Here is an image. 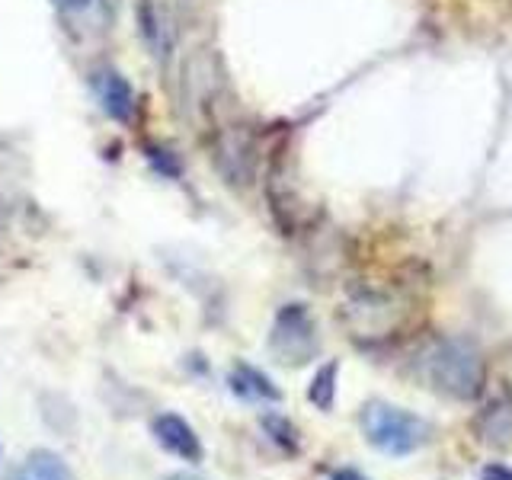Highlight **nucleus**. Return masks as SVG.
<instances>
[{
	"instance_id": "nucleus-4",
	"label": "nucleus",
	"mask_w": 512,
	"mask_h": 480,
	"mask_svg": "<svg viewBox=\"0 0 512 480\" xmlns=\"http://www.w3.org/2000/svg\"><path fill=\"white\" fill-rule=\"evenodd\" d=\"M151 432H154V439L160 442V448H167L170 455L183 458L189 464H199L202 455H205V448H202V442L196 436V429H192L183 420V416H176V413H160V416H154Z\"/></svg>"
},
{
	"instance_id": "nucleus-15",
	"label": "nucleus",
	"mask_w": 512,
	"mask_h": 480,
	"mask_svg": "<svg viewBox=\"0 0 512 480\" xmlns=\"http://www.w3.org/2000/svg\"><path fill=\"white\" fill-rule=\"evenodd\" d=\"M164 480H202V477H192V474H186V471H176V474H170V477H164Z\"/></svg>"
},
{
	"instance_id": "nucleus-7",
	"label": "nucleus",
	"mask_w": 512,
	"mask_h": 480,
	"mask_svg": "<svg viewBox=\"0 0 512 480\" xmlns=\"http://www.w3.org/2000/svg\"><path fill=\"white\" fill-rule=\"evenodd\" d=\"M10 480H74V474L61 455L48 452V448H36V452L26 455V461L13 471Z\"/></svg>"
},
{
	"instance_id": "nucleus-3",
	"label": "nucleus",
	"mask_w": 512,
	"mask_h": 480,
	"mask_svg": "<svg viewBox=\"0 0 512 480\" xmlns=\"http://www.w3.org/2000/svg\"><path fill=\"white\" fill-rule=\"evenodd\" d=\"M269 346L285 365H301L314 356L317 333H314V320L304 304H285L279 311L276 324H272Z\"/></svg>"
},
{
	"instance_id": "nucleus-6",
	"label": "nucleus",
	"mask_w": 512,
	"mask_h": 480,
	"mask_svg": "<svg viewBox=\"0 0 512 480\" xmlns=\"http://www.w3.org/2000/svg\"><path fill=\"white\" fill-rule=\"evenodd\" d=\"M228 384H231V391L237 397H244V400H266V404H272V400H282V391L272 384L260 368H253V365H234L231 368V375H228Z\"/></svg>"
},
{
	"instance_id": "nucleus-13",
	"label": "nucleus",
	"mask_w": 512,
	"mask_h": 480,
	"mask_svg": "<svg viewBox=\"0 0 512 480\" xmlns=\"http://www.w3.org/2000/svg\"><path fill=\"white\" fill-rule=\"evenodd\" d=\"M55 7H61V10H84L90 0H52Z\"/></svg>"
},
{
	"instance_id": "nucleus-12",
	"label": "nucleus",
	"mask_w": 512,
	"mask_h": 480,
	"mask_svg": "<svg viewBox=\"0 0 512 480\" xmlns=\"http://www.w3.org/2000/svg\"><path fill=\"white\" fill-rule=\"evenodd\" d=\"M151 160H154V167H157L160 173H167V176H176V173H180V167H176L173 160L167 157V151H151Z\"/></svg>"
},
{
	"instance_id": "nucleus-10",
	"label": "nucleus",
	"mask_w": 512,
	"mask_h": 480,
	"mask_svg": "<svg viewBox=\"0 0 512 480\" xmlns=\"http://www.w3.org/2000/svg\"><path fill=\"white\" fill-rule=\"evenodd\" d=\"M308 397H311V404L320 407V410L333 407V397H336V362H327L324 368H320Z\"/></svg>"
},
{
	"instance_id": "nucleus-14",
	"label": "nucleus",
	"mask_w": 512,
	"mask_h": 480,
	"mask_svg": "<svg viewBox=\"0 0 512 480\" xmlns=\"http://www.w3.org/2000/svg\"><path fill=\"white\" fill-rule=\"evenodd\" d=\"M333 480H365V477L359 471H336Z\"/></svg>"
},
{
	"instance_id": "nucleus-9",
	"label": "nucleus",
	"mask_w": 512,
	"mask_h": 480,
	"mask_svg": "<svg viewBox=\"0 0 512 480\" xmlns=\"http://www.w3.org/2000/svg\"><path fill=\"white\" fill-rule=\"evenodd\" d=\"M263 429L269 432V439L276 442L282 452H288V455L298 452V429L292 426V420H285V416H279V413H266Z\"/></svg>"
},
{
	"instance_id": "nucleus-2",
	"label": "nucleus",
	"mask_w": 512,
	"mask_h": 480,
	"mask_svg": "<svg viewBox=\"0 0 512 480\" xmlns=\"http://www.w3.org/2000/svg\"><path fill=\"white\" fill-rule=\"evenodd\" d=\"M362 429L365 439L375 448H381L384 455L404 458L413 455L429 439V426L410 410H400L384 404V400H375L362 410Z\"/></svg>"
},
{
	"instance_id": "nucleus-8",
	"label": "nucleus",
	"mask_w": 512,
	"mask_h": 480,
	"mask_svg": "<svg viewBox=\"0 0 512 480\" xmlns=\"http://www.w3.org/2000/svg\"><path fill=\"white\" fill-rule=\"evenodd\" d=\"M234 160H237V183L250 180V151H247V144L240 141L237 135L224 138V141H221V148H218V164H221L224 173L231 170Z\"/></svg>"
},
{
	"instance_id": "nucleus-11",
	"label": "nucleus",
	"mask_w": 512,
	"mask_h": 480,
	"mask_svg": "<svg viewBox=\"0 0 512 480\" xmlns=\"http://www.w3.org/2000/svg\"><path fill=\"white\" fill-rule=\"evenodd\" d=\"M480 480H512V468L509 464H487V468L480 471Z\"/></svg>"
},
{
	"instance_id": "nucleus-5",
	"label": "nucleus",
	"mask_w": 512,
	"mask_h": 480,
	"mask_svg": "<svg viewBox=\"0 0 512 480\" xmlns=\"http://www.w3.org/2000/svg\"><path fill=\"white\" fill-rule=\"evenodd\" d=\"M93 90H96V100H100L103 112L109 119H116V122H128L132 119V112H135V93L132 87H128V80L116 71H96L93 74Z\"/></svg>"
},
{
	"instance_id": "nucleus-1",
	"label": "nucleus",
	"mask_w": 512,
	"mask_h": 480,
	"mask_svg": "<svg viewBox=\"0 0 512 480\" xmlns=\"http://www.w3.org/2000/svg\"><path fill=\"white\" fill-rule=\"evenodd\" d=\"M423 375L445 397L474 400L484 388V359L464 340H436L423 356Z\"/></svg>"
}]
</instances>
